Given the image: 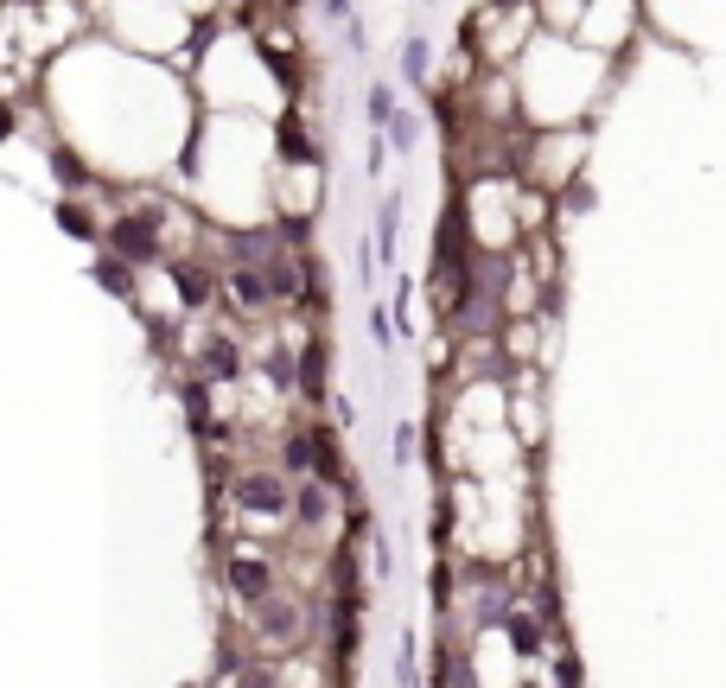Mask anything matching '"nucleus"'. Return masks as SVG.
<instances>
[{"label": "nucleus", "mask_w": 726, "mask_h": 688, "mask_svg": "<svg viewBox=\"0 0 726 688\" xmlns=\"http://www.w3.org/2000/svg\"><path fill=\"white\" fill-rule=\"evenodd\" d=\"M236 504L249 510V516H262V523H281V516L293 510V491L281 485V478H268V472H249L236 485Z\"/></svg>", "instance_id": "nucleus-1"}, {"label": "nucleus", "mask_w": 726, "mask_h": 688, "mask_svg": "<svg viewBox=\"0 0 726 688\" xmlns=\"http://www.w3.org/2000/svg\"><path fill=\"white\" fill-rule=\"evenodd\" d=\"M255 631H262L268 644H281V650H287V644H300V606H293V593L274 587L262 606H255Z\"/></svg>", "instance_id": "nucleus-2"}, {"label": "nucleus", "mask_w": 726, "mask_h": 688, "mask_svg": "<svg viewBox=\"0 0 726 688\" xmlns=\"http://www.w3.org/2000/svg\"><path fill=\"white\" fill-rule=\"evenodd\" d=\"M223 574H230L236 599H249V606H262V599L281 587V580H274V567H268V561H255V555H230V567H223Z\"/></svg>", "instance_id": "nucleus-3"}, {"label": "nucleus", "mask_w": 726, "mask_h": 688, "mask_svg": "<svg viewBox=\"0 0 726 688\" xmlns=\"http://www.w3.org/2000/svg\"><path fill=\"white\" fill-rule=\"evenodd\" d=\"M230 294H236V306H249V313H262V306L274 300V294H268V281H262L255 268H236V274H230Z\"/></svg>", "instance_id": "nucleus-4"}, {"label": "nucleus", "mask_w": 726, "mask_h": 688, "mask_svg": "<svg viewBox=\"0 0 726 688\" xmlns=\"http://www.w3.org/2000/svg\"><path fill=\"white\" fill-rule=\"evenodd\" d=\"M204 370H211V376H236L242 370V351L230 338H211V344H204Z\"/></svg>", "instance_id": "nucleus-5"}, {"label": "nucleus", "mask_w": 726, "mask_h": 688, "mask_svg": "<svg viewBox=\"0 0 726 688\" xmlns=\"http://www.w3.org/2000/svg\"><path fill=\"white\" fill-rule=\"evenodd\" d=\"M115 249H121V255H134V262H141V255H153L147 223H115Z\"/></svg>", "instance_id": "nucleus-6"}, {"label": "nucleus", "mask_w": 726, "mask_h": 688, "mask_svg": "<svg viewBox=\"0 0 726 688\" xmlns=\"http://www.w3.org/2000/svg\"><path fill=\"white\" fill-rule=\"evenodd\" d=\"M510 638H516V650H523V657H535V650H542V618L516 612V618H510Z\"/></svg>", "instance_id": "nucleus-7"}, {"label": "nucleus", "mask_w": 726, "mask_h": 688, "mask_svg": "<svg viewBox=\"0 0 726 688\" xmlns=\"http://www.w3.org/2000/svg\"><path fill=\"white\" fill-rule=\"evenodd\" d=\"M293 510H300V523H325V485H300Z\"/></svg>", "instance_id": "nucleus-8"}, {"label": "nucleus", "mask_w": 726, "mask_h": 688, "mask_svg": "<svg viewBox=\"0 0 726 688\" xmlns=\"http://www.w3.org/2000/svg\"><path fill=\"white\" fill-rule=\"evenodd\" d=\"M300 389L313 395V402H325V351H319V344L306 351V376H300Z\"/></svg>", "instance_id": "nucleus-9"}, {"label": "nucleus", "mask_w": 726, "mask_h": 688, "mask_svg": "<svg viewBox=\"0 0 726 688\" xmlns=\"http://www.w3.org/2000/svg\"><path fill=\"white\" fill-rule=\"evenodd\" d=\"M179 300L185 306H204V300H211V281H204L198 268H179Z\"/></svg>", "instance_id": "nucleus-10"}, {"label": "nucleus", "mask_w": 726, "mask_h": 688, "mask_svg": "<svg viewBox=\"0 0 726 688\" xmlns=\"http://www.w3.org/2000/svg\"><path fill=\"white\" fill-rule=\"evenodd\" d=\"M242 688H281V676H274V669H249V676H242Z\"/></svg>", "instance_id": "nucleus-11"}, {"label": "nucleus", "mask_w": 726, "mask_h": 688, "mask_svg": "<svg viewBox=\"0 0 726 688\" xmlns=\"http://www.w3.org/2000/svg\"><path fill=\"white\" fill-rule=\"evenodd\" d=\"M7 122H13V115H7V109H0V134H7Z\"/></svg>", "instance_id": "nucleus-12"}]
</instances>
